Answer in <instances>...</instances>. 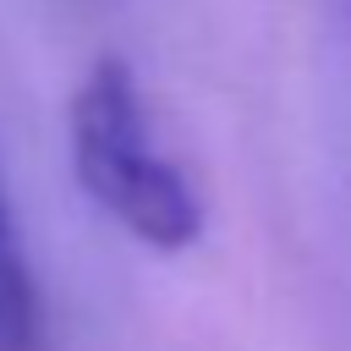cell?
Masks as SVG:
<instances>
[{
	"instance_id": "1",
	"label": "cell",
	"mask_w": 351,
	"mask_h": 351,
	"mask_svg": "<svg viewBox=\"0 0 351 351\" xmlns=\"http://www.w3.org/2000/svg\"><path fill=\"white\" fill-rule=\"evenodd\" d=\"M71 165L82 192L132 241L186 252L203 236V197L159 148L143 88L121 55H99L71 93Z\"/></svg>"
},
{
	"instance_id": "2",
	"label": "cell",
	"mask_w": 351,
	"mask_h": 351,
	"mask_svg": "<svg viewBox=\"0 0 351 351\" xmlns=\"http://www.w3.org/2000/svg\"><path fill=\"white\" fill-rule=\"evenodd\" d=\"M0 351H44L38 285H33V269H27L5 192H0Z\"/></svg>"
}]
</instances>
